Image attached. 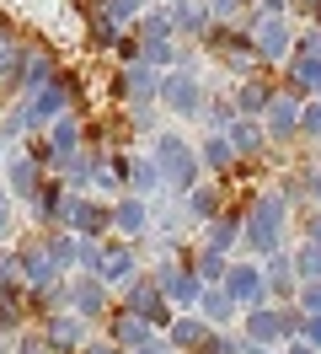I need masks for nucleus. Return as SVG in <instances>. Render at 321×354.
Here are the masks:
<instances>
[{"mask_svg": "<svg viewBox=\"0 0 321 354\" xmlns=\"http://www.w3.org/2000/svg\"><path fill=\"white\" fill-rule=\"evenodd\" d=\"M161 97H166L171 108H182V113H188V108H193V102H198V86H193L188 75H171L166 86H161Z\"/></svg>", "mask_w": 321, "mask_h": 354, "instance_id": "39448f33", "label": "nucleus"}, {"mask_svg": "<svg viewBox=\"0 0 321 354\" xmlns=\"http://www.w3.org/2000/svg\"><path fill=\"white\" fill-rule=\"evenodd\" d=\"M102 11H107L118 27H124V22H134V17L145 11V0H102Z\"/></svg>", "mask_w": 321, "mask_h": 354, "instance_id": "423d86ee", "label": "nucleus"}, {"mask_svg": "<svg viewBox=\"0 0 321 354\" xmlns=\"http://www.w3.org/2000/svg\"><path fill=\"white\" fill-rule=\"evenodd\" d=\"M0 151H6V140H0Z\"/></svg>", "mask_w": 321, "mask_h": 354, "instance_id": "0eeeda50", "label": "nucleus"}, {"mask_svg": "<svg viewBox=\"0 0 321 354\" xmlns=\"http://www.w3.org/2000/svg\"><path fill=\"white\" fill-rule=\"evenodd\" d=\"M113 225L128 231V236H139V231H145V204H139V199H124L118 209H113Z\"/></svg>", "mask_w": 321, "mask_h": 354, "instance_id": "20e7f679", "label": "nucleus"}, {"mask_svg": "<svg viewBox=\"0 0 321 354\" xmlns=\"http://www.w3.org/2000/svg\"><path fill=\"white\" fill-rule=\"evenodd\" d=\"M11 188H17L21 199H32V194L43 188V167L32 161V156H17V161H11Z\"/></svg>", "mask_w": 321, "mask_h": 354, "instance_id": "f03ea898", "label": "nucleus"}, {"mask_svg": "<svg viewBox=\"0 0 321 354\" xmlns=\"http://www.w3.org/2000/svg\"><path fill=\"white\" fill-rule=\"evenodd\" d=\"M161 161H166V167H161V177H166L171 188H193V167H188V151H182V145H161Z\"/></svg>", "mask_w": 321, "mask_h": 354, "instance_id": "f257e3e1", "label": "nucleus"}, {"mask_svg": "<svg viewBox=\"0 0 321 354\" xmlns=\"http://www.w3.org/2000/svg\"><path fill=\"white\" fill-rule=\"evenodd\" d=\"M70 209H75V215H70V221H75V231H86V236H97V231H107V225H113V215H107L102 204H81V199H70Z\"/></svg>", "mask_w": 321, "mask_h": 354, "instance_id": "7ed1b4c3", "label": "nucleus"}]
</instances>
